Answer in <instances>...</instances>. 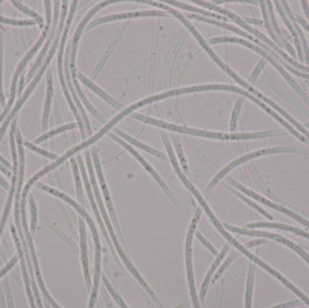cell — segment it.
<instances>
[{
    "label": "cell",
    "mask_w": 309,
    "mask_h": 308,
    "mask_svg": "<svg viewBox=\"0 0 309 308\" xmlns=\"http://www.w3.org/2000/svg\"><path fill=\"white\" fill-rule=\"evenodd\" d=\"M10 108H11V107L7 106V107H6V109H5V110H4V111H3V112H2L1 114H0V123L4 120L5 117H6L7 114H8V111H9V109H10Z\"/></svg>",
    "instance_id": "48"
},
{
    "label": "cell",
    "mask_w": 309,
    "mask_h": 308,
    "mask_svg": "<svg viewBox=\"0 0 309 308\" xmlns=\"http://www.w3.org/2000/svg\"><path fill=\"white\" fill-rule=\"evenodd\" d=\"M76 50H77V45H71V60H70V67H71V76L73 80V85L75 86V90L79 95V98L81 99V101H83L84 105L86 106V108L89 109L90 113L94 116L96 119H98L101 122L106 121V119L103 117L98 110L93 108V106H91L88 100L86 99V97L84 95L83 90H81V87L78 84L77 75H76V69H75V55H76Z\"/></svg>",
    "instance_id": "15"
},
{
    "label": "cell",
    "mask_w": 309,
    "mask_h": 308,
    "mask_svg": "<svg viewBox=\"0 0 309 308\" xmlns=\"http://www.w3.org/2000/svg\"><path fill=\"white\" fill-rule=\"evenodd\" d=\"M85 157H86L87 167H88V170H89V173H90V182H91V185H92V187H93V192H94V194H95V196H96L97 203H98V205H99V207L101 208V212H102V214L103 215L104 221L106 222V226H107L109 233H110L111 239H112V240H113V242H114L115 248H116L117 251L119 252L120 256L122 258L124 263L127 265L128 269L130 270V272L134 275V276L137 279L138 282H142V281H143V278H142L141 276L138 274V272L136 270L135 267L129 261V259L128 258V257L126 256V254L124 253V251H123L122 249H121L120 245L119 243V240H118V239H117V236L115 235V233H114L113 228H112V226L110 224V219H109L108 215H107V212L105 211V208H104V206H103V200H102L101 194H100L99 189H98L96 179H95V174H94V171H93V167H92V163H91V159H90V151H89V150H86V151H85Z\"/></svg>",
    "instance_id": "5"
},
{
    "label": "cell",
    "mask_w": 309,
    "mask_h": 308,
    "mask_svg": "<svg viewBox=\"0 0 309 308\" xmlns=\"http://www.w3.org/2000/svg\"><path fill=\"white\" fill-rule=\"evenodd\" d=\"M239 255L237 253H234V254H232L231 255L230 257H228L227 259L225 260V262L222 265V267L220 268V270L216 272V274L213 276V279H212V283H214L218 278H219L220 276L223 273V271L229 267V265L232 263V261L236 258V257H238Z\"/></svg>",
    "instance_id": "36"
},
{
    "label": "cell",
    "mask_w": 309,
    "mask_h": 308,
    "mask_svg": "<svg viewBox=\"0 0 309 308\" xmlns=\"http://www.w3.org/2000/svg\"><path fill=\"white\" fill-rule=\"evenodd\" d=\"M0 308H7V301H6V297H5V291L3 285L0 284Z\"/></svg>",
    "instance_id": "42"
},
{
    "label": "cell",
    "mask_w": 309,
    "mask_h": 308,
    "mask_svg": "<svg viewBox=\"0 0 309 308\" xmlns=\"http://www.w3.org/2000/svg\"><path fill=\"white\" fill-rule=\"evenodd\" d=\"M108 136H109L110 137H111L112 139H114L115 141L120 143L122 147H124V148H126L128 151H129L131 154H133V156H135L136 158L138 160V162L141 164L142 166L146 168V170L148 171V173H150V174L154 177V179L159 184V186L162 187V189H163V190L166 192V193L168 194V196L170 197V199L172 200L174 204H177V202L174 199L173 194L170 192V190L168 189L167 185L164 183V181H163L161 177L158 175V173L154 171V168L151 167L147 161L145 160V158L142 156L141 154H138L134 148H132L131 146H129V144L126 143L123 139H121L119 136L115 135L114 133H109Z\"/></svg>",
    "instance_id": "12"
},
{
    "label": "cell",
    "mask_w": 309,
    "mask_h": 308,
    "mask_svg": "<svg viewBox=\"0 0 309 308\" xmlns=\"http://www.w3.org/2000/svg\"><path fill=\"white\" fill-rule=\"evenodd\" d=\"M224 226H225V228L227 230L233 231V232H236V233H238V234L247 235V236H258V237L269 238V239H273L274 240H276L277 242L285 244V245L289 246V248L292 249L293 251H296V253H297L300 257H302L309 265V254H308L306 251H304V250H302L300 247H298L296 244L292 242L291 240L286 239V238L281 237L280 235L274 234V233H271V232H267V231H249V230H246V229H240V228L233 227L232 225L224 224Z\"/></svg>",
    "instance_id": "10"
},
{
    "label": "cell",
    "mask_w": 309,
    "mask_h": 308,
    "mask_svg": "<svg viewBox=\"0 0 309 308\" xmlns=\"http://www.w3.org/2000/svg\"><path fill=\"white\" fill-rule=\"evenodd\" d=\"M0 185L4 187L6 190H10V187H9V185L7 184V181L4 179L1 175H0Z\"/></svg>",
    "instance_id": "47"
},
{
    "label": "cell",
    "mask_w": 309,
    "mask_h": 308,
    "mask_svg": "<svg viewBox=\"0 0 309 308\" xmlns=\"http://www.w3.org/2000/svg\"><path fill=\"white\" fill-rule=\"evenodd\" d=\"M166 3L170 4L174 7H179L182 9H185V10H188V11H191V12H195V13L202 15V17H213V18H217L219 20H223V21H228V18L224 17V16H221V15H217V14L213 13V12H210L208 10H205V9H202V8H198V7H192L190 5H187L186 3H182V2H178V1H166Z\"/></svg>",
    "instance_id": "24"
},
{
    "label": "cell",
    "mask_w": 309,
    "mask_h": 308,
    "mask_svg": "<svg viewBox=\"0 0 309 308\" xmlns=\"http://www.w3.org/2000/svg\"><path fill=\"white\" fill-rule=\"evenodd\" d=\"M201 215H202V209L198 208L197 211L195 212L193 221H192L190 227H189L188 232H187V245H186L187 278H188V284H189L190 295H191V297H192L194 308H201V306H200L198 297H197V295H196V290H195L194 280H193V263H192V242H193V233H194L196 225L198 223V221H199Z\"/></svg>",
    "instance_id": "7"
},
{
    "label": "cell",
    "mask_w": 309,
    "mask_h": 308,
    "mask_svg": "<svg viewBox=\"0 0 309 308\" xmlns=\"http://www.w3.org/2000/svg\"><path fill=\"white\" fill-rule=\"evenodd\" d=\"M24 145H25V147H26L28 149L32 150L34 152H36V153H38V154H42L43 156L48 157V158H50V159H57V155H56V154H52V153L47 151V150L38 148V147H36L34 144H32V143H30V142L25 141Z\"/></svg>",
    "instance_id": "34"
},
{
    "label": "cell",
    "mask_w": 309,
    "mask_h": 308,
    "mask_svg": "<svg viewBox=\"0 0 309 308\" xmlns=\"http://www.w3.org/2000/svg\"><path fill=\"white\" fill-rule=\"evenodd\" d=\"M67 4H68L67 1H64V2H63V8H62V13H61V18H60L58 29H57V32L55 34H56V35H55V39H54V41H53V44L52 45L51 49H50V51H49L47 57L45 58V61L43 62V65L40 67V70H39L38 72L36 73V75L34 76V80L30 83V84L28 85V87L26 88L25 92H24V94H23L22 97L18 100V102L16 103V105L14 106L13 109H12L11 112L7 115V119L5 120V121L3 123L2 127L0 128V143L2 141V138H3V137L5 135V132H6V130H7L9 123L12 120V119H13L14 117L17 115V113L18 110L21 109V107L23 106V104L26 103V101L28 99V97L30 96V94L32 93L33 90L34 89V87L38 84L40 79L43 76V74H44V72H45V70H46V68L48 67V65H49L50 62H51L53 54H54V51H55L56 48H57V45H58L59 41H60V36H61V34H62V31H63L64 26H65V18H66V15H67Z\"/></svg>",
    "instance_id": "3"
},
{
    "label": "cell",
    "mask_w": 309,
    "mask_h": 308,
    "mask_svg": "<svg viewBox=\"0 0 309 308\" xmlns=\"http://www.w3.org/2000/svg\"><path fill=\"white\" fill-rule=\"evenodd\" d=\"M77 78L82 83H84L87 87H89L90 90H93L96 94H98L102 99H103L105 102H107L110 105H111L113 108H115V109H117L121 108V104H120V103H118L114 99H112L110 95H108L105 91H103L101 88H99V87L97 86L96 84H93L91 81H90L89 79H87V78L85 77L84 75H83L82 73L78 72Z\"/></svg>",
    "instance_id": "20"
},
{
    "label": "cell",
    "mask_w": 309,
    "mask_h": 308,
    "mask_svg": "<svg viewBox=\"0 0 309 308\" xmlns=\"http://www.w3.org/2000/svg\"><path fill=\"white\" fill-rule=\"evenodd\" d=\"M23 82H24V79H22V81H21V84H23ZM22 88H23V85H20V86H19V91H21V90H22Z\"/></svg>",
    "instance_id": "50"
},
{
    "label": "cell",
    "mask_w": 309,
    "mask_h": 308,
    "mask_svg": "<svg viewBox=\"0 0 309 308\" xmlns=\"http://www.w3.org/2000/svg\"><path fill=\"white\" fill-rule=\"evenodd\" d=\"M77 160L78 163H79V167H80V169H81V172H82V174H83V179H84V186H85L86 192H87L88 197H89V200H90V205H91V207H92V209H93V212L95 213V216H96L97 220H98V222H99V224H100L101 228H102L103 235H104V237L106 238V240H107L108 243L110 245L111 251H112V253L114 254V257H116L115 252L113 251V249L111 248L112 246H111L110 238H109L108 234H107V231H106V229H105L104 224L103 223V221H102V218H101V216H100V213L98 212L96 204H95V200H94V197H93V193H92V192H91V189H90V182H89L88 177H87V173H86V170H85V167H84V163H83V159H82V156H81L80 154H78L77 155Z\"/></svg>",
    "instance_id": "17"
},
{
    "label": "cell",
    "mask_w": 309,
    "mask_h": 308,
    "mask_svg": "<svg viewBox=\"0 0 309 308\" xmlns=\"http://www.w3.org/2000/svg\"><path fill=\"white\" fill-rule=\"evenodd\" d=\"M171 137H172V139H173V142H174V148H175V150H176V154H178V157H179V160H180L182 168L184 169V172L188 175V174H189V171H188L187 160H186L185 154H184V152H183V149H182V146H181L179 138H178V137L175 135V134H172Z\"/></svg>",
    "instance_id": "28"
},
{
    "label": "cell",
    "mask_w": 309,
    "mask_h": 308,
    "mask_svg": "<svg viewBox=\"0 0 309 308\" xmlns=\"http://www.w3.org/2000/svg\"><path fill=\"white\" fill-rule=\"evenodd\" d=\"M245 228H275V229H279V230H284V231H289L300 235L305 238H309V233L303 231L302 230L298 229V228H294L289 225L281 224V223H277V222H254L251 224L246 225Z\"/></svg>",
    "instance_id": "23"
},
{
    "label": "cell",
    "mask_w": 309,
    "mask_h": 308,
    "mask_svg": "<svg viewBox=\"0 0 309 308\" xmlns=\"http://www.w3.org/2000/svg\"><path fill=\"white\" fill-rule=\"evenodd\" d=\"M254 274H255V266L251 265L249 270V275H248L245 308H251V297H252V289H253V282H254Z\"/></svg>",
    "instance_id": "27"
},
{
    "label": "cell",
    "mask_w": 309,
    "mask_h": 308,
    "mask_svg": "<svg viewBox=\"0 0 309 308\" xmlns=\"http://www.w3.org/2000/svg\"><path fill=\"white\" fill-rule=\"evenodd\" d=\"M244 103V97L240 96L238 98V101L235 103V106L232 110V118H231V124H230V129L231 131H233L236 129V125L238 121L239 115H240V111L241 109V106Z\"/></svg>",
    "instance_id": "31"
},
{
    "label": "cell",
    "mask_w": 309,
    "mask_h": 308,
    "mask_svg": "<svg viewBox=\"0 0 309 308\" xmlns=\"http://www.w3.org/2000/svg\"><path fill=\"white\" fill-rule=\"evenodd\" d=\"M114 132L117 133L119 137H123L126 141L129 142L130 144H132V145H134L136 146L137 148H139L142 150H144V151H146V152H148L149 154H153L154 156H157V157H159V158H162V159H167V155L166 154H162L161 152H159V151H157V150H155L153 148H151V147H149L148 145H145V144H143L142 142L138 141L137 139H136L134 137H130V136L128 135V134H126V133H124L123 131L121 130H120V129H114Z\"/></svg>",
    "instance_id": "22"
},
{
    "label": "cell",
    "mask_w": 309,
    "mask_h": 308,
    "mask_svg": "<svg viewBox=\"0 0 309 308\" xmlns=\"http://www.w3.org/2000/svg\"><path fill=\"white\" fill-rule=\"evenodd\" d=\"M229 251V245L225 244V245H224V247H223V249L222 251H221V253H220L219 255L217 256L216 259L214 260L213 266L211 267V269H210V270L208 271V273H207V275H206V278H205V280H204V283H203L202 289H201V293H200V299H201V302H202V303H203L204 300H205V295H206V291H207L208 285H209V283H210L211 279H212V276H213V274H214V272H215L216 269L218 268L220 262L223 260V257H225L226 253H227V251Z\"/></svg>",
    "instance_id": "21"
},
{
    "label": "cell",
    "mask_w": 309,
    "mask_h": 308,
    "mask_svg": "<svg viewBox=\"0 0 309 308\" xmlns=\"http://www.w3.org/2000/svg\"><path fill=\"white\" fill-rule=\"evenodd\" d=\"M91 154H92V158H93L94 166H95V168H96L97 175H98V178H99V181H100V184H101V187H102V190H103V195H104L105 200H106V204H107V206H108L110 216H111L112 221H113L114 224L116 226L117 229L120 230L118 222H117L116 215H115V212H114L113 205H112L111 198H110V192H109V189H108V187H107L106 182H105V179H104V175H103V170H102V167H101L99 155H98V153H97V148H95V147H93L92 149H91Z\"/></svg>",
    "instance_id": "16"
},
{
    "label": "cell",
    "mask_w": 309,
    "mask_h": 308,
    "mask_svg": "<svg viewBox=\"0 0 309 308\" xmlns=\"http://www.w3.org/2000/svg\"><path fill=\"white\" fill-rule=\"evenodd\" d=\"M132 119L137 120L139 121L145 122L150 125H154L156 127H159L162 129H169L171 131L184 133L187 135L198 136L208 138H215V139H223V140H234V139H249V138H258V137H270L274 134V132H259V133H222V132H213V131H206L202 129H193V128H187L179 125H175L172 123L163 121L157 119H154L148 116L141 115L139 113H134L130 116Z\"/></svg>",
    "instance_id": "2"
},
{
    "label": "cell",
    "mask_w": 309,
    "mask_h": 308,
    "mask_svg": "<svg viewBox=\"0 0 309 308\" xmlns=\"http://www.w3.org/2000/svg\"><path fill=\"white\" fill-rule=\"evenodd\" d=\"M0 170H1L3 173H6L7 176H11V173L8 171V169H7V167H4L1 163H0Z\"/></svg>",
    "instance_id": "49"
},
{
    "label": "cell",
    "mask_w": 309,
    "mask_h": 308,
    "mask_svg": "<svg viewBox=\"0 0 309 308\" xmlns=\"http://www.w3.org/2000/svg\"><path fill=\"white\" fill-rule=\"evenodd\" d=\"M227 182H228V183H230V184H231L232 186H233V187H236L237 189H239L240 191H241L242 193H244L245 194H247V195H249V196H251V197H252L253 199L257 200L258 202H260V203L264 204L265 205L269 206V207L273 208V209H275V210H277V211L283 212V213L287 214V215H290V217L295 219V220H296L297 222H299L300 223H302L303 225H305V226H307L308 228H309V222H308V221H307V220H305V219H303L302 217L298 216V215L296 214V213H294V212H291L290 210H288V209L284 208L282 206L278 205H276V204H273V203H271L270 201L264 199L263 197L259 196V195L257 194V193H255L254 192L251 191V190H249V189L245 188L244 187H242L241 185H240L239 183H237L236 181H234V180L232 179V178H227Z\"/></svg>",
    "instance_id": "13"
},
{
    "label": "cell",
    "mask_w": 309,
    "mask_h": 308,
    "mask_svg": "<svg viewBox=\"0 0 309 308\" xmlns=\"http://www.w3.org/2000/svg\"><path fill=\"white\" fill-rule=\"evenodd\" d=\"M60 4H61L60 1H55V2H54V11H53V17H52V24L51 27H50L48 38H47L46 44H45V46L43 47L42 51L39 53L38 57L36 59L34 65H33L31 70L27 73V75H26V81H29V80L32 79L33 76H34V73H35V71H37V69H38L39 67L42 65L43 59L45 58V54H46V52H47L48 49H49V46H50V44H51L52 41V39H53L54 34H56L55 30H56L57 22H58Z\"/></svg>",
    "instance_id": "14"
},
{
    "label": "cell",
    "mask_w": 309,
    "mask_h": 308,
    "mask_svg": "<svg viewBox=\"0 0 309 308\" xmlns=\"http://www.w3.org/2000/svg\"><path fill=\"white\" fill-rule=\"evenodd\" d=\"M3 288H4L5 295H6V298H7V308H15L12 294H11V290H10V286H9V282H8L7 276L3 280Z\"/></svg>",
    "instance_id": "37"
},
{
    "label": "cell",
    "mask_w": 309,
    "mask_h": 308,
    "mask_svg": "<svg viewBox=\"0 0 309 308\" xmlns=\"http://www.w3.org/2000/svg\"><path fill=\"white\" fill-rule=\"evenodd\" d=\"M79 229H80V240H81V251H82V263L84 268V276L87 288L90 290L91 280H90V269H89V259L87 252V242H86V230L84 218H79Z\"/></svg>",
    "instance_id": "18"
},
{
    "label": "cell",
    "mask_w": 309,
    "mask_h": 308,
    "mask_svg": "<svg viewBox=\"0 0 309 308\" xmlns=\"http://www.w3.org/2000/svg\"><path fill=\"white\" fill-rule=\"evenodd\" d=\"M78 1H72L71 3V9H70V13L68 15V18L66 21V26L65 27V31L63 34V37L61 39V44L59 46L58 56H57V68H58L59 78H60V82H61V85H62V88L64 90V93H65V97H66V100L70 105V108H71V111L73 112V115L75 116L76 120L78 121V126L81 129V133H82V137L85 138L86 137V132H85V128H84V123L82 120V118L78 112V109L75 107V104L72 102L71 100V95H70V92L68 90L67 88V84L65 83V74H64V69H63V57H64V51H65V45L66 43V39H67V35H68V32H69V29H70V26H71V21L73 18V16H74V12H75V9L77 7Z\"/></svg>",
    "instance_id": "4"
},
{
    "label": "cell",
    "mask_w": 309,
    "mask_h": 308,
    "mask_svg": "<svg viewBox=\"0 0 309 308\" xmlns=\"http://www.w3.org/2000/svg\"><path fill=\"white\" fill-rule=\"evenodd\" d=\"M299 305H301V302L296 300V301L289 302V303L281 304V305H278V306H276V307H273V308H290L296 307V306H299Z\"/></svg>",
    "instance_id": "43"
},
{
    "label": "cell",
    "mask_w": 309,
    "mask_h": 308,
    "mask_svg": "<svg viewBox=\"0 0 309 308\" xmlns=\"http://www.w3.org/2000/svg\"><path fill=\"white\" fill-rule=\"evenodd\" d=\"M0 23L7 24V25H11V26H34V25L38 24L35 20L12 19V18L5 17H3V16H0Z\"/></svg>",
    "instance_id": "32"
},
{
    "label": "cell",
    "mask_w": 309,
    "mask_h": 308,
    "mask_svg": "<svg viewBox=\"0 0 309 308\" xmlns=\"http://www.w3.org/2000/svg\"><path fill=\"white\" fill-rule=\"evenodd\" d=\"M287 151H296V149H295V148H289L261 149V150H258V151H256V152H252L251 154H246L244 156H241V157H240L238 159L233 161L231 164H229L227 167H224L222 171H220L219 173L215 175V177L211 181V183L209 184V186L206 188V193H207V195L210 194V193L212 192V190H213V188L215 187V186L217 185V183L225 175L226 173H228V172H230L232 169H233L234 167H237L239 165L244 163L246 161L251 160L252 158H255V157H258V156L263 155V154H272V153H277V152H287Z\"/></svg>",
    "instance_id": "8"
},
{
    "label": "cell",
    "mask_w": 309,
    "mask_h": 308,
    "mask_svg": "<svg viewBox=\"0 0 309 308\" xmlns=\"http://www.w3.org/2000/svg\"><path fill=\"white\" fill-rule=\"evenodd\" d=\"M69 205H71L76 211H77L83 218L87 221L90 227V230L92 232L93 240H94V246H95V268H94V280H93V288L90 296V304L89 308H94L95 303L97 301V295H98V289H99V283H100V276H101V260H102V255H101V244L99 240V235L97 232L96 226L93 223L92 220L89 216V214L84 210L81 205H79L77 203H75L73 200L71 199L69 202Z\"/></svg>",
    "instance_id": "6"
},
{
    "label": "cell",
    "mask_w": 309,
    "mask_h": 308,
    "mask_svg": "<svg viewBox=\"0 0 309 308\" xmlns=\"http://www.w3.org/2000/svg\"><path fill=\"white\" fill-rule=\"evenodd\" d=\"M47 86H46V95H45V107H44V113H43V120H42V129L45 130L48 126V120L49 114L51 110L52 100V93H53V85H52V77L51 70L47 72Z\"/></svg>",
    "instance_id": "19"
},
{
    "label": "cell",
    "mask_w": 309,
    "mask_h": 308,
    "mask_svg": "<svg viewBox=\"0 0 309 308\" xmlns=\"http://www.w3.org/2000/svg\"><path fill=\"white\" fill-rule=\"evenodd\" d=\"M18 259H19L18 254H17V255H15V256L10 259V261L7 262V265H6L2 270H0V277L5 276V274H6L7 272H8L9 270H11L14 266L17 264V262L18 261Z\"/></svg>",
    "instance_id": "39"
},
{
    "label": "cell",
    "mask_w": 309,
    "mask_h": 308,
    "mask_svg": "<svg viewBox=\"0 0 309 308\" xmlns=\"http://www.w3.org/2000/svg\"><path fill=\"white\" fill-rule=\"evenodd\" d=\"M233 193H235V194H237L240 198H241V199L243 200V201H244V202H246V203H247V204H248L249 205L252 206V207H253L254 209H256V210L260 212V213H262V214H263L264 216H266L267 218H269L270 219V220H273V217H272L271 215H270L269 213H267V212H265L264 210H263V209H261L260 207H258V206L257 205L255 204V203L251 202V200L248 199V198H246L245 196H243V195H241L240 193H239L238 192H236V191H233Z\"/></svg>",
    "instance_id": "38"
},
{
    "label": "cell",
    "mask_w": 309,
    "mask_h": 308,
    "mask_svg": "<svg viewBox=\"0 0 309 308\" xmlns=\"http://www.w3.org/2000/svg\"><path fill=\"white\" fill-rule=\"evenodd\" d=\"M2 244H3V246H4V249H5V251L7 253V256H11V251H10V249L8 248V245H7V241H6V239L5 238H3L2 239Z\"/></svg>",
    "instance_id": "46"
},
{
    "label": "cell",
    "mask_w": 309,
    "mask_h": 308,
    "mask_svg": "<svg viewBox=\"0 0 309 308\" xmlns=\"http://www.w3.org/2000/svg\"><path fill=\"white\" fill-rule=\"evenodd\" d=\"M71 168L73 171L74 175V181H75V187H76V193H77V198L81 204H84V192H83V186H82V181L79 173V167L77 163L75 161V158L71 159Z\"/></svg>",
    "instance_id": "26"
},
{
    "label": "cell",
    "mask_w": 309,
    "mask_h": 308,
    "mask_svg": "<svg viewBox=\"0 0 309 308\" xmlns=\"http://www.w3.org/2000/svg\"><path fill=\"white\" fill-rule=\"evenodd\" d=\"M11 3L13 4L14 7H17L21 12H23V13L26 14L27 16H29L30 17L35 19V21L38 23L39 25H43L44 24V19L39 16L38 14L35 13L34 11H33L30 8L24 6L19 1H12Z\"/></svg>",
    "instance_id": "29"
},
{
    "label": "cell",
    "mask_w": 309,
    "mask_h": 308,
    "mask_svg": "<svg viewBox=\"0 0 309 308\" xmlns=\"http://www.w3.org/2000/svg\"><path fill=\"white\" fill-rule=\"evenodd\" d=\"M29 204H30V211H31V226H30V231H31V235L34 236V234L35 233V229H36V225H37V208L35 202L34 200L33 195H29Z\"/></svg>",
    "instance_id": "33"
},
{
    "label": "cell",
    "mask_w": 309,
    "mask_h": 308,
    "mask_svg": "<svg viewBox=\"0 0 309 308\" xmlns=\"http://www.w3.org/2000/svg\"><path fill=\"white\" fill-rule=\"evenodd\" d=\"M103 283H104V285L106 286V288L107 289L109 290V292H110L111 295L114 297V299L116 300L117 303H118V305L121 308H128V307L126 306V304L123 302L122 299H121V297L120 296V295L117 294L116 291L114 290V289L112 288V286L110 285V283L109 282V280L107 279V277L103 275Z\"/></svg>",
    "instance_id": "35"
},
{
    "label": "cell",
    "mask_w": 309,
    "mask_h": 308,
    "mask_svg": "<svg viewBox=\"0 0 309 308\" xmlns=\"http://www.w3.org/2000/svg\"><path fill=\"white\" fill-rule=\"evenodd\" d=\"M0 163H1L4 167H7V169H12V168H13L12 166L8 163V161L6 160L1 154H0Z\"/></svg>",
    "instance_id": "45"
},
{
    "label": "cell",
    "mask_w": 309,
    "mask_h": 308,
    "mask_svg": "<svg viewBox=\"0 0 309 308\" xmlns=\"http://www.w3.org/2000/svg\"><path fill=\"white\" fill-rule=\"evenodd\" d=\"M0 103L5 107V98L3 92V33L0 29Z\"/></svg>",
    "instance_id": "30"
},
{
    "label": "cell",
    "mask_w": 309,
    "mask_h": 308,
    "mask_svg": "<svg viewBox=\"0 0 309 308\" xmlns=\"http://www.w3.org/2000/svg\"><path fill=\"white\" fill-rule=\"evenodd\" d=\"M209 90H227V91H235L239 93H242V90L240 89L238 87H234L232 85H227V84H206V85H199V86H192V87H186V88H180V89H174V90H168L165 91L160 94H156L153 96L148 97L144 100H142L140 102L134 103L132 105H130L128 108L121 110L116 117H114L111 120L106 123L103 126L102 129H100L96 134L92 136L89 139L83 142L82 144L78 145L80 149H84V148H88L90 145H92L93 143L100 139L103 135H105L111 128H113L116 125L118 122L120 120H122L125 116L129 115L130 113H133V111L137 109H139L141 107H144L148 104L157 102L160 100L164 99H168L169 97L177 96V95H182V94H187V93H191V92H201V91H209Z\"/></svg>",
    "instance_id": "1"
},
{
    "label": "cell",
    "mask_w": 309,
    "mask_h": 308,
    "mask_svg": "<svg viewBox=\"0 0 309 308\" xmlns=\"http://www.w3.org/2000/svg\"><path fill=\"white\" fill-rule=\"evenodd\" d=\"M1 3H3V1H0V4H1Z\"/></svg>",
    "instance_id": "52"
},
{
    "label": "cell",
    "mask_w": 309,
    "mask_h": 308,
    "mask_svg": "<svg viewBox=\"0 0 309 308\" xmlns=\"http://www.w3.org/2000/svg\"><path fill=\"white\" fill-rule=\"evenodd\" d=\"M195 236H196V238L199 240L202 243L206 246V248H207L209 251H211V252H213V254L217 255V251L213 248V245L210 243V242L206 240V238L204 237L200 232H196V233H195Z\"/></svg>",
    "instance_id": "40"
},
{
    "label": "cell",
    "mask_w": 309,
    "mask_h": 308,
    "mask_svg": "<svg viewBox=\"0 0 309 308\" xmlns=\"http://www.w3.org/2000/svg\"><path fill=\"white\" fill-rule=\"evenodd\" d=\"M0 267H2V260H1V258H0Z\"/></svg>",
    "instance_id": "51"
},
{
    "label": "cell",
    "mask_w": 309,
    "mask_h": 308,
    "mask_svg": "<svg viewBox=\"0 0 309 308\" xmlns=\"http://www.w3.org/2000/svg\"><path fill=\"white\" fill-rule=\"evenodd\" d=\"M171 17L170 14L164 11V10H142V11H134V12H126V13L115 14V15H110L106 16L96 20L92 21L90 25H88L87 30L90 28H92L94 26H99L103 23H107L110 21H115V20L129 19L133 17Z\"/></svg>",
    "instance_id": "11"
},
{
    "label": "cell",
    "mask_w": 309,
    "mask_h": 308,
    "mask_svg": "<svg viewBox=\"0 0 309 308\" xmlns=\"http://www.w3.org/2000/svg\"><path fill=\"white\" fill-rule=\"evenodd\" d=\"M78 127H79V126H78V123H70V124H66V125H64V126H61V127H58V128H56V129H53V130H51V131L45 133V134L41 136V137H39L38 138H36V139L34 140V143H35V144H40V143L45 141L46 139H48L49 137H53V136L57 135L59 133L65 132V131L69 130V129H76Z\"/></svg>",
    "instance_id": "25"
},
{
    "label": "cell",
    "mask_w": 309,
    "mask_h": 308,
    "mask_svg": "<svg viewBox=\"0 0 309 308\" xmlns=\"http://www.w3.org/2000/svg\"><path fill=\"white\" fill-rule=\"evenodd\" d=\"M265 65V61L264 60H261L260 61V63L258 65L257 67H256V69H255V71L252 72V74H251V77H250V83L251 84H253L254 82H255V80L257 79L258 75V73L260 72L261 71V69L263 68V66Z\"/></svg>",
    "instance_id": "41"
},
{
    "label": "cell",
    "mask_w": 309,
    "mask_h": 308,
    "mask_svg": "<svg viewBox=\"0 0 309 308\" xmlns=\"http://www.w3.org/2000/svg\"><path fill=\"white\" fill-rule=\"evenodd\" d=\"M50 27H51V23L46 22V23H45V28H44V30H43V34H42L41 36L39 37L38 41L35 43V45L33 46L32 48H31V50L26 53V55H25V57L22 59V61L20 62L19 65H18L17 68V70L15 71L13 80H12V84H11V89H10V98H9L7 106H9V107L12 106L14 100H15V97H16V91H17V86L18 78H19L20 75H21V73L24 71V69L26 68V65L28 64V62L32 59L33 56L35 54V52L38 51L40 46L45 42L46 37H48L49 31H50Z\"/></svg>",
    "instance_id": "9"
},
{
    "label": "cell",
    "mask_w": 309,
    "mask_h": 308,
    "mask_svg": "<svg viewBox=\"0 0 309 308\" xmlns=\"http://www.w3.org/2000/svg\"><path fill=\"white\" fill-rule=\"evenodd\" d=\"M265 243H268V241L266 240H251L250 242L246 244V247L247 248H252V247H255V246H258V245Z\"/></svg>",
    "instance_id": "44"
}]
</instances>
